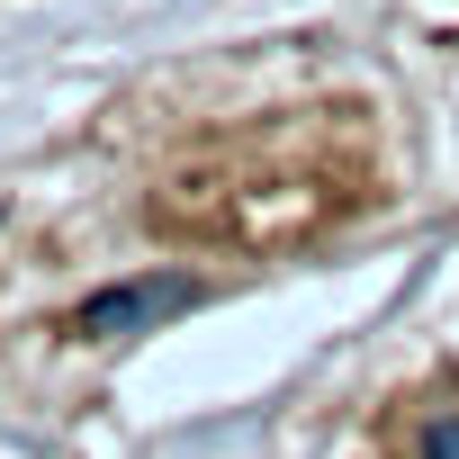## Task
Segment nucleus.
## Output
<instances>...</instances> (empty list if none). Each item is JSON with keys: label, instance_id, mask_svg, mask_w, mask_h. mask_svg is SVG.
I'll use <instances>...</instances> for the list:
<instances>
[{"label": "nucleus", "instance_id": "1", "mask_svg": "<svg viewBox=\"0 0 459 459\" xmlns=\"http://www.w3.org/2000/svg\"><path fill=\"white\" fill-rule=\"evenodd\" d=\"M189 307H198V280H189V271H153V280L100 289V298L73 316V333H82V342H126V333H153V325H171V316H189Z\"/></svg>", "mask_w": 459, "mask_h": 459}, {"label": "nucleus", "instance_id": "2", "mask_svg": "<svg viewBox=\"0 0 459 459\" xmlns=\"http://www.w3.org/2000/svg\"><path fill=\"white\" fill-rule=\"evenodd\" d=\"M405 432H414V459H459V396H423Z\"/></svg>", "mask_w": 459, "mask_h": 459}]
</instances>
